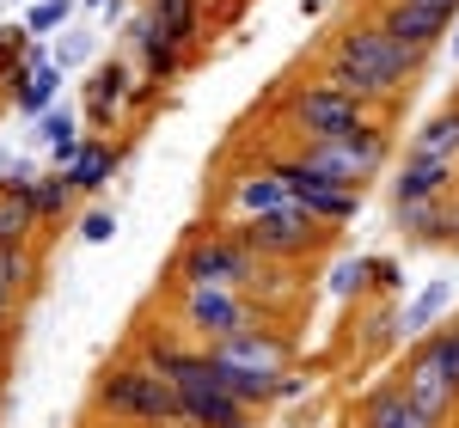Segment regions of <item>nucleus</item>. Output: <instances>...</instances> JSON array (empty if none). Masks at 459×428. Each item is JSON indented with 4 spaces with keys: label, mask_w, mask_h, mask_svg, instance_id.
Instances as JSON below:
<instances>
[{
    "label": "nucleus",
    "mask_w": 459,
    "mask_h": 428,
    "mask_svg": "<svg viewBox=\"0 0 459 428\" xmlns=\"http://www.w3.org/2000/svg\"><path fill=\"white\" fill-rule=\"evenodd\" d=\"M374 287H380V294H398V287H404V276H398L392 257H374Z\"/></svg>",
    "instance_id": "30"
},
{
    "label": "nucleus",
    "mask_w": 459,
    "mask_h": 428,
    "mask_svg": "<svg viewBox=\"0 0 459 428\" xmlns=\"http://www.w3.org/2000/svg\"><path fill=\"white\" fill-rule=\"evenodd\" d=\"M398 380L429 416H441L454 428L459 423V324H435L423 337H411V349L398 361Z\"/></svg>",
    "instance_id": "4"
},
{
    "label": "nucleus",
    "mask_w": 459,
    "mask_h": 428,
    "mask_svg": "<svg viewBox=\"0 0 459 428\" xmlns=\"http://www.w3.org/2000/svg\"><path fill=\"white\" fill-rule=\"evenodd\" d=\"M454 190H459V159L404 153V166L392 178V202H423V196H454Z\"/></svg>",
    "instance_id": "13"
},
{
    "label": "nucleus",
    "mask_w": 459,
    "mask_h": 428,
    "mask_svg": "<svg viewBox=\"0 0 459 428\" xmlns=\"http://www.w3.org/2000/svg\"><path fill=\"white\" fill-rule=\"evenodd\" d=\"M276 178L288 184V196L300 202V209H313L325 227H350L355 214H361V190H350V184H331L325 172H313L307 159H294V153H276V159H264Z\"/></svg>",
    "instance_id": "9"
},
{
    "label": "nucleus",
    "mask_w": 459,
    "mask_h": 428,
    "mask_svg": "<svg viewBox=\"0 0 459 428\" xmlns=\"http://www.w3.org/2000/svg\"><path fill=\"white\" fill-rule=\"evenodd\" d=\"M147 13H153V25L172 37V43H196L203 37V0H147Z\"/></svg>",
    "instance_id": "22"
},
{
    "label": "nucleus",
    "mask_w": 459,
    "mask_h": 428,
    "mask_svg": "<svg viewBox=\"0 0 459 428\" xmlns=\"http://www.w3.org/2000/svg\"><path fill=\"white\" fill-rule=\"evenodd\" d=\"M0 282L13 287L19 300H31L37 287H43V257H37V245H0Z\"/></svg>",
    "instance_id": "24"
},
{
    "label": "nucleus",
    "mask_w": 459,
    "mask_h": 428,
    "mask_svg": "<svg viewBox=\"0 0 459 428\" xmlns=\"http://www.w3.org/2000/svg\"><path fill=\"white\" fill-rule=\"evenodd\" d=\"M117 159H123V141H110V135H86L80 141V153H74V166H68V178L80 196H99L110 184V172H117Z\"/></svg>",
    "instance_id": "17"
},
{
    "label": "nucleus",
    "mask_w": 459,
    "mask_h": 428,
    "mask_svg": "<svg viewBox=\"0 0 459 428\" xmlns=\"http://www.w3.org/2000/svg\"><path fill=\"white\" fill-rule=\"evenodd\" d=\"M129 43L142 49V73L153 80V86H166V80L184 73V56H190V49L160 31V25H153V13H135V19H129Z\"/></svg>",
    "instance_id": "14"
},
{
    "label": "nucleus",
    "mask_w": 459,
    "mask_h": 428,
    "mask_svg": "<svg viewBox=\"0 0 459 428\" xmlns=\"http://www.w3.org/2000/svg\"><path fill=\"white\" fill-rule=\"evenodd\" d=\"M447 245L459 251V209H454V227H447Z\"/></svg>",
    "instance_id": "32"
},
{
    "label": "nucleus",
    "mask_w": 459,
    "mask_h": 428,
    "mask_svg": "<svg viewBox=\"0 0 459 428\" xmlns=\"http://www.w3.org/2000/svg\"><path fill=\"white\" fill-rule=\"evenodd\" d=\"M233 233L246 239L264 263H313V257H325L331 251V239H337V227H325L313 209H300V202H282V209L270 214H239L233 220Z\"/></svg>",
    "instance_id": "7"
},
{
    "label": "nucleus",
    "mask_w": 459,
    "mask_h": 428,
    "mask_svg": "<svg viewBox=\"0 0 459 428\" xmlns=\"http://www.w3.org/2000/svg\"><path fill=\"white\" fill-rule=\"evenodd\" d=\"M99 428H105V423H99Z\"/></svg>",
    "instance_id": "38"
},
{
    "label": "nucleus",
    "mask_w": 459,
    "mask_h": 428,
    "mask_svg": "<svg viewBox=\"0 0 459 428\" xmlns=\"http://www.w3.org/2000/svg\"><path fill=\"white\" fill-rule=\"evenodd\" d=\"M343 428H447L441 416H429L417 398L404 392V380L392 373V380H380V386H368V392L350 404V423Z\"/></svg>",
    "instance_id": "11"
},
{
    "label": "nucleus",
    "mask_w": 459,
    "mask_h": 428,
    "mask_svg": "<svg viewBox=\"0 0 459 428\" xmlns=\"http://www.w3.org/2000/svg\"><path fill=\"white\" fill-rule=\"evenodd\" d=\"M37 233H43V214L31 209V196L0 190V245H37Z\"/></svg>",
    "instance_id": "23"
},
{
    "label": "nucleus",
    "mask_w": 459,
    "mask_h": 428,
    "mask_svg": "<svg viewBox=\"0 0 459 428\" xmlns=\"http://www.w3.org/2000/svg\"><path fill=\"white\" fill-rule=\"evenodd\" d=\"M294 159H307L313 172H325L331 184H350V190H368L392 166V116H368L350 135H325V141H294L288 147Z\"/></svg>",
    "instance_id": "5"
},
{
    "label": "nucleus",
    "mask_w": 459,
    "mask_h": 428,
    "mask_svg": "<svg viewBox=\"0 0 459 428\" xmlns=\"http://www.w3.org/2000/svg\"><path fill=\"white\" fill-rule=\"evenodd\" d=\"M276 116H282V135H294V141H325V135L361 129L374 110L361 105L355 92H343L337 80L313 73V80H294V86L276 92Z\"/></svg>",
    "instance_id": "6"
},
{
    "label": "nucleus",
    "mask_w": 459,
    "mask_h": 428,
    "mask_svg": "<svg viewBox=\"0 0 459 428\" xmlns=\"http://www.w3.org/2000/svg\"><path fill=\"white\" fill-rule=\"evenodd\" d=\"M110 233H117V214L110 209H92L86 220H80V239H86V245H105Z\"/></svg>",
    "instance_id": "28"
},
{
    "label": "nucleus",
    "mask_w": 459,
    "mask_h": 428,
    "mask_svg": "<svg viewBox=\"0 0 459 428\" xmlns=\"http://www.w3.org/2000/svg\"><path fill=\"white\" fill-rule=\"evenodd\" d=\"M454 98H459V80H454Z\"/></svg>",
    "instance_id": "36"
},
{
    "label": "nucleus",
    "mask_w": 459,
    "mask_h": 428,
    "mask_svg": "<svg viewBox=\"0 0 459 428\" xmlns=\"http://www.w3.org/2000/svg\"><path fill=\"white\" fill-rule=\"evenodd\" d=\"M13 330H19V294L0 282V337H13Z\"/></svg>",
    "instance_id": "31"
},
{
    "label": "nucleus",
    "mask_w": 459,
    "mask_h": 428,
    "mask_svg": "<svg viewBox=\"0 0 459 428\" xmlns=\"http://www.w3.org/2000/svg\"><path fill=\"white\" fill-rule=\"evenodd\" d=\"M454 56H459V25H454Z\"/></svg>",
    "instance_id": "33"
},
{
    "label": "nucleus",
    "mask_w": 459,
    "mask_h": 428,
    "mask_svg": "<svg viewBox=\"0 0 459 428\" xmlns=\"http://www.w3.org/2000/svg\"><path fill=\"white\" fill-rule=\"evenodd\" d=\"M282 202H294V196H288V184L270 166H251V172L233 178V209L239 214H270V209H282Z\"/></svg>",
    "instance_id": "18"
},
{
    "label": "nucleus",
    "mask_w": 459,
    "mask_h": 428,
    "mask_svg": "<svg viewBox=\"0 0 459 428\" xmlns=\"http://www.w3.org/2000/svg\"><path fill=\"white\" fill-rule=\"evenodd\" d=\"M404 153H423V159H459V98H447V105L435 110L423 129L411 135Z\"/></svg>",
    "instance_id": "19"
},
{
    "label": "nucleus",
    "mask_w": 459,
    "mask_h": 428,
    "mask_svg": "<svg viewBox=\"0 0 459 428\" xmlns=\"http://www.w3.org/2000/svg\"><path fill=\"white\" fill-rule=\"evenodd\" d=\"M172 330H184L190 343H221V337H233V330H251V324H264L270 312L251 300L246 287H172Z\"/></svg>",
    "instance_id": "8"
},
{
    "label": "nucleus",
    "mask_w": 459,
    "mask_h": 428,
    "mask_svg": "<svg viewBox=\"0 0 459 428\" xmlns=\"http://www.w3.org/2000/svg\"><path fill=\"white\" fill-rule=\"evenodd\" d=\"M86 56H92V37H68V43L56 49V68H80Z\"/></svg>",
    "instance_id": "29"
},
{
    "label": "nucleus",
    "mask_w": 459,
    "mask_h": 428,
    "mask_svg": "<svg viewBox=\"0 0 459 428\" xmlns=\"http://www.w3.org/2000/svg\"><path fill=\"white\" fill-rule=\"evenodd\" d=\"M56 92H62V68H56V56H49V62H37V68L19 80L13 110H19V116H43V110L56 105Z\"/></svg>",
    "instance_id": "21"
},
{
    "label": "nucleus",
    "mask_w": 459,
    "mask_h": 428,
    "mask_svg": "<svg viewBox=\"0 0 459 428\" xmlns=\"http://www.w3.org/2000/svg\"><path fill=\"white\" fill-rule=\"evenodd\" d=\"M86 6H105V0H86Z\"/></svg>",
    "instance_id": "35"
},
{
    "label": "nucleus",
    "mask_w": 459,
    "mask_h": 428,
    "mask_svg": "<svg viewBox=\"0 0 459 428\" xmlns=\"http://www.w3.org/2000/svg\"><path fill=\"white\" fill-rule=\"evenodd\" d=\"M423 62H429V49L398 43V37L380 31L374 19H361V25L331 31L325 56H318V73H325V80H337L343 92H355L374 116H392V110L411 98V86H417Z\"/></svg>",
    "instance_id": "1"
},
{
    "label": "nucleus",
    "mask_w": 459,
    "mask_h": 428,
    "mask_svg": "<svg viewBox=\"0 0 459 428\" xmlns=\"http://www.w3.org/2000/svg\"><path fill=\"white\" fill-rule=\"evenodd\" d=\"M209 355L221 361V367H246V373H288L294 337L276 330V319H264V324H251V330H233V337L209 343Z\"/></svg>",
    "instance_id": "10"
},
{
    "label": "nucleus",
    "mask_w": 459,
    "mask_h": 428,
    "mask_svg": "<svg viewBox=\"0 0 459 428\" xmlns=\"http://www.w3.org/2000/svg\"><path fill=\"white\" fill-rule=\"evenodd\" d=\"M74 202H80V190H74L68 172H49V178H37V184H31V209L43 214V227H49V220H68Z\"/></svg>",
    "instance_id": "25"
},
{
    "label": "nucleus",
    "mask_w": 459,
    "mask_h": 428,
    "mask_svg": "<svg viewBox=\"0 0 459 428\" xmlns=\"http://www.w3.org/2000/svg\"><path fill=\"white\" fill-rule=\"evenodd\" d=\"M368 276H374V257H355V263H343V270H337V282H331V287H337L343 300H350V294L361 300V294H368Z\"/></svg>",
    "instance_id": "27"
},
{
    "label": "nucleus",
    "mask_w": 459,
    "mask_h": 428,
    "mask_svg": "<svg viewBox=\"0 0 459 428\" xmlns=\"http://www.w3.org/2000/svg\"><path fill=\"white\" fill-rule=\"evenodd\" d=\"M257 263L264 257L233 227H190L178 239L172 263H166V282L172 287H251Z\"/></svg>",
    "instance_id": "3"
},
{
    "label": "nucleus",
    "mask_w": 459,
    "mask_h": 428,
    "mask_svg": "<svg viewBox=\"0 0 459 428\" xmlns=\"http://www.w3.org/2000/svg\"><path fill=\"white\" fill-rule=\"evenodd\" d=\"M447 306H454V282H429L423 294L398 312V337H423V330H435Z\"/></svg>",
    "instance_id": "20"
},
{
    "label": "nucleus",
    "mask_w": 459,
    "mask_h": 428,
    "mask_svg": "<svg viewBox=\"0 0 459 428\" xmlns=\"http://www.w3.org/2000/svg\"><path fill=\"white\" fill-rule=\"evenodd\" d=\"M239 428H257V416H251V423H239Z\"/></svg>",
    "instance_id": "34"
},
{
    "label": "nucleus",
    "mask_w": 459,
    "mask_h": 428,
    "mask_svg": "<svg viewBox=\"0 0 459 428\" xmlns=\"http://www.w3.org/2000/svg\"><path fill=\"white\" fill-rule=\"evenodd\" d=\"M86 416L105 428H184V398H178L172 373H160L142 349H123L117 361L99 367V380L86 392Z\"/></svg>",
    "instance_id": "2"
},
{
    "label": "nucleus",
    "mask_w": 459,
    "mask_h": 428,
    "mask_svg": "<svg viewBox=\"0 0 459 428\" xmlns=\"http://www.w3.org/2000/svg\"><path fill=\"white\" fill-rule=\"evenodd\" d=\"M276 428H294V423H276Z\"/></svg>",
    "instance_id": "37"
},
{
    "label": "nucleus",
    "mask_w": 459,
    "mask_h": 428,
    "mask_svg": "<svg viewBox=\"0 0 459 428\" xmlns=\"http://www.w3.org/2000/svg\"><path fill=\"white\" fill-rule=\"evenodd\" d=\"M374 25H380V31H392L398 43L435 49V43H441V37L459 25V19H447V13H429V6H417V0H380V6H374Z\"/></svg>",
    "instance_id": "12"
},
{
    "label": "nucleus",
    "mask_w": 459,
    "mask_h": 428,
    "mask_svg": "<svg viewBox=\"0 0 459 428\" xmlns=\"http://www.w3.org/2000/svg\"><path fill=\"white\" fill-rule=\"evenodd\" d=\"M392 227L417 245H447V227H454V209L447 196H423V202H392Z\"/></svg>",
    "instance_id": "16"
},
{
    "label": "nucleus",
    "mask_w": 459,
    "mask_h": 428,
    "mask_svg": "<svg viewBox=\"0 0 459 428\" xmlns=\"http://www.w3.org/2000/svg\"><path fill=\"white\" fill-rule=\"evenodd\" d=\"M74 6H80V0H37L31 13H25V31H31V37H49L56 25H68V19H74Z\"/></svg>",
    "instance_id": "26"
},
{
    "label": "nucleus",
    "mask_w": 459,
    "mask_h": 428,
    "mask_svg": "<svg viewBox=\"0 0 459 428\" xmlns=\"http://www.w3.org/2000/svg\"><path fill=\"white\" fill-rule=\"evenodd\" d=\"M135 92V73L129 62H99L86 80V129H117V110Z\"/></svg>",
    "instance_id": "15"
}]
</instances>
